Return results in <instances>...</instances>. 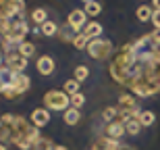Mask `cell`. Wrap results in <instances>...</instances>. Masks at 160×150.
I'll return each mask as SVG.
<instances>
[{"instance_id": "obj_1", "label": "cell", "mask_w": 160, "mask_h": 150, "mask_svg": "<svg viewBox=\"0 0 160 150\" xmlns=\"http://www.w3.org/2000/svg\"><path fill=\"white\" fill-rule=\"evenodd\" d=\"M108 73L135 98L160 94V48L152 34H143L125 44L117 56H112Z\"/></svg>"}, {"instance_id": "obj_2", "label": "cell", "mask_w": 160, "mask_h": 150, "mask_svg": "<svg viewBox=\"0 0 160 150\" xmlns=\"http://www.w3.org/2000/svg\"><path fill=\"white\" fill-rule=\"evenodd\" d=\"M40 138V129L23 115L4 113L0 117V144L11 142L19 150H33Z\"/></svg>"}, {"instance_id": "obj_3", "label": "cell", "mask_w": 160, "mask_h": 150, "mask_svg": "<svg viewBox=\"0 0 160 150\" xmlns=\"http://www.w3.org/2000/svg\"><path fill=\"white\" fill-rule=\"evenodd\" d=\"M31 88V79L25 75V73H17L8 69V67H2L0 69V96L6 98V100H17V98L25 96Z\"/></svg>"}, {"instance_id": "obj_4", "label": "cell", "mask_w": 160, "mask_h": 150, "mask_svg": "<svg viewBox=\"0 0 160 150\" xmlns=\"http://www.w3.org/2000/svg\"><path fill=\"white\" fill-rule=\"evenodd\" d=\"M42 104L48 111H62L65 113L67 108H71V96L65 90H48L42 98Z\"/></svg>"}, {"instance_id": "obj_5", "label": "cell", "mask_w": 160, "mask_h": 150, "mask_svg": "<svg viewBox=\"0 0 160 150\" xmlns=\"http://www.w3.org/2000/svg\"><path fill=\"white\" fill-rule=\"evenodd\" d=\"M112 42L110 40H104V38H96V40H89L88 44V54L94 60H104L108 56H112Z\"/></svg>"}, {"instance_id": "obj_6", "label": "cell", "mask_w": 160, "mask_h": 150, "mask_svg": "<svg viewBox=\"0 0 160 150\" xmlns=\"http://www.w3.org/2000/svg\"><path fill=\"white\" fill-rule=\"evenodd\" d=\"M0 13L11 23L25 19V0H0Z\"/></svg>"}, {"instance_id": "obj_7", "label": "cell", "mask_w": 160, "mask_h": 150, "mask_svg": "<svg viewBox=\"0 0 160 150\" xmlns=\"http://www.w3.org/2000/svg\"><path fill=\"white\" fill-rule=\"evenodd\" d=\"M67 25L71 27L75 34H81L85 29V25H88V15L83 8H73L69 15H67Z\"/></svg>"}, {"instance_id": "obj_8", "label": "cell", "mask_w": 160, "mask_h": 150, "mask_svg": "<svg viewBox=\"0 0 160 150\" xmlns=\"http://www.w3.org/2000/svg\"><path fill=\"white\" fill-rule=\"evenodd\" d=\"M4 60H6V67L12 69V71H17V73H23L27 69V65H29V60L25 59V56H21L19 50H8L4 54Z\"/></svg>"}, {"instance_id": "obj_9", "label": "cell", "mask_w": 160, "mask_h": 150, "mask_svg": "<svg viewBox=\"0 0 160 150\" xmlns=\"http://www.w3.org/2000/svg\"><path fill=\"white\" fill-rule=\"evenodd\" d=\"M36 69H38V73H40V75L48 77V75H52V73L56 71V63H54V59H52V56L44 54V56H38Z\"/></svg>"}, {"instance_id": "obj_10", "label": "cell", "mask_w": 160, "mask_h": 150, "mask_svg": "<svg viewBox=\"0 0 160 150\" xmlns=\"http://www.w3.org/2000/svg\"><path fill=\"white\" fill-rule=\"evenodd\" d=\"M29 121L38 129H42V127H46L48 123H50V111H48V108H36V111L31 113Z\"/></svg>"}, {"instance_id": "obj_11", "label": "cell", "mask_w": 160, "mask_h": 150, "mask_svg": "<svg viewBox=\"0 0 160 150\" xmlns=\"http://www.w3.org/2000/svg\"><path fill=\"white\" fill-rule=\"evenodd\" d=\"M123 133H127L125 129V123L123 121H112V123H106V138H112V140H121Z\"/></svg>"}, {"instance_id": "obj_12", "label": "cell", "mask_w": 160, "mask_h": 150, "mask_svg": "<svg viewBox=\"0 0 160 150\" xmlns=\"http://www.w3.org/2000/svg\"><path fill=\"white\" fill-rule=\"evenodd\" d=\"M119 148H121V142L112 138H100L92 146V150H119Z\"/></svg>"}, {"instance_id": "obj_13", "label": "cell", "mask_w": 160, "mask_h": 150, "mask_svg": "<svg viewBox=\"0 0 160 150\" xmlns=\"http://www.w3.org/2000/svg\"><path fill=\"white\" fill-rule=\"evenodd\" d=\"M102 31H104L102 23H98V21H89V23L85 25L83 34H85V36H88L89 40H96V38H102Z\"/></svg>"}, {"instance_id": "obj_14", "label": "cell", "mask_w": 160, "mask_h": 150, "mask_svg": "<svg viewBox=\"0 0 160 150\" xmlns=\"http://www.w3.org/2000/svg\"><path fill=\"white\" fill-rule=\"evenodd\" d=\"M58 25H56V21H50V19H48L46 23H42L40 25V34L44 38H54V36H58Z\"/></svg>"}, {"instance_id": "obj_15", "label": "cell", "mask_w": 160, "mask_h": 150, "mask_svg": "<svg viewBox=\"0 0 160 150\" xmlns=\"http://www.w3.org/2000/svg\"><path fill=\"white\" fill-rule=\"evenodd\" d=\"M62 119H65L67 125H77L79 121H81V111L79 108H67L65 113H62Z\"/></svg>"}, {"instance_id": "obj_16", "label": "cell", "mask_w": 160, "mask_h": 150, "mask_svg": "<svg viewBox=\"0 0 160 150\" xmlns=\"http://www.w3.org/2000/svg\"><path fill=\"white\" fill-rule=\"evenodd\" d=\"M152 13H154V8L148 4H139L135 11V17L139 19V23H148V21H152Z\"/></svg>"}, {"instance_id": "obj_17", "label": "cell", "mask_w": 160, "mask_h": 150, "mask_svg": "<svg viewBox=\"0 0 160 150\" xmlns=\"http://www.w3.org/2000/svg\"><path fill=\"white\" fill-rule=\"evenodd\" d=\"M83 11H85V15H89V17H98V15L102 13V4L98 2V0H85Z\"/></svg>"}, {"instance_id": "obj_18", "label": "cell", "mask_w": 160, "mask_h": 150, "mask_svg": "<svg viewBox=\"0 0 160 150\" xmlns=\"http://www.w3.org/2000/svg\"><path fill=\"white\" fill-rule=\"evenodd\" d=\"M119 104H121V108H137V98L133 94H121Z\"/></svg>"}, {"instance_id": "obj_19", "label": "cell", "mask_w": 160, "mask_h": 150, "mask_svg": "<svg viewBox=\"0 0 160 150\" xmlns=\"http://www.w3.org/2000/svg\"><path fill=\"white\" fill-rule=\"evenodd\" d=\"M62 90H65L69 96H75V94H79V90H81V84H79L77 79H67L65 85H62Z\"/></svg>"}, {"instance_id": "obj_20", "label": "cell", "mask_w": 160, "mask_h": 150, "mask_svg": "<svg viewBox=\"0 0 160 150\" xmlns=\"http://www.w3.org/2000/svg\"><path fill=\"white\" fill-rule=\"evenodd\" d=\"M31 21H33V23H38V27H40L42 23H46V21H48L46 8H40V6H38L36 11H31Z\"/></svg>"}, {"instance_id": "obj_21", "label": "cell", "mask_w": 160, "mask_h": 150, "mask_svg": "<svg viewBox=\"0 0 160 150\" xmlns=\"http://www.w3.org/2000/svg\"><path fill=\"white\" fill-rule=\"evenodd\" d=\"M17 50H19V54H21V56L29 59V56H33V54H36V44L23 42V44H19V46H17Z\"/></svg>"}, {"instance_id": "obj_22", "label": "cell", "mask_w": 160, "mask_h": 150, "mask_svg": "<svg viewBox=\"0 0 160 150\" xmlns=\"http://www.w3.org/2000/svg\"><path fill=\"white\" fill-rule=\"evenodd\" d=\"M117 117H119V106H106L104 111H102V119L106 121V123L117 121Z\"/></svg>"}, {"instance_id": "obj_23", "label": "cell", "mask_w": 160, "mask_h": 150, "mask_svg": "<svg viewBox=\"0 0 160 150\" xmlns=\"http://www.w3.org/2000/svg\"><path fill=\"white\" fill-rule=\"evenodd\" d=\"M142 123H139V119H131V121H127L125 123V129H127V133L129 136H137V133L142 132Z\"/></svg>"}, {"instance_id": "obj_24", "label": "cell", "mask_w": 160, "mask_h": 150, "mask_svg": "<svg viewBox=\"0 0 160 150\" xmlns=\"http://www.w3.org/2000/svg\"><path fill=\"white\" fill-rule=\"evenodd\" d=\"M139 123H142L143 127H150L156 123V115L152 113V111H142V115H139Z\"/></svg>"}, {"instance_id": "obj_25", "label": "cell", "mask_w": 160, "mask_h": 150, "mask_svg": "<svg viewBox=\"0 0 160 150\" xmlns=\"http://www.w3.org/2000/svg\"><path fill=\"white\" fill-rule=\"evenodd\" d=\"M88 44H89V38L85 36V34H77V36H75V40H73V46H75V48L77 50H88Z\"/></svg>"}, {"instance_id": "obj_26", "label": "cell", "mask_w": 160, "mask_h": 150, "mask_svg": "<svg viewBox=\"0 0 160 150\" xmlns=\"http://www.w3.org/2000/svg\"><path fill=\"white\" fill-rule=\"evenodd\" d=\"M75 36H77V34H75L69 25H65V27H60V29H58V38L62 40V42H73Z\"/></svg>"}, {"instance_id": "obj_27", "label": "cell", "mask_w": 160, "mask_h": 150, "mask_svg": "<svg viewBox=\"0 0 160 150\" xmlns=\"http://www.w3.org/2000/svg\"><path fill=\"white\" fill-rule=\"evenodd\" d=\"M88 75H89V69L85 65L75 67V71H73V79H77L79 84H81V81H85V79H88Z\"/></svg>"}, {"instance_id": "obj_28", "label": "cell", "mask_w": 160, "mask_h": 150, "mask_svg": "<svg viewBox=\"0 0 160 150\" xmlns=\"http://www.w3.org/2000/svg\"><path fill=\"white\" fill-rule=\"evenodd\" d=\"M33 150H56V144L50 138H40L38 144L33 146Z\"/></svg>"}, {"instance_id": "obj_29", "label": "cell", "mask_w": 160, "mask_h": 150, "mask_svg": "<svg viewBox=\"0 0 160 150\" xmlns=\"http://www.w3.org/2000/svg\"><path fill=\"white\" fill-rule=\"evenodd\" d=\"M83 104H85V96H83L81 92H79V94H75V96H71V106L73 108H81Z\"/></svg>"}, {"instance_id": "obj_30", "label": "cell", "mask_w": 160, "mask_h": 150, "mask_svg": "<svg viewBox=\"0 0 160 150\" xmlns=\"http://www.w3.org/2000/svg\"><path fill=\"white\" fill-rule=\"evenodd\" d=\"M8 29H11V21H8V19L0 13V36H4Z\"/></svg>"}, {"instance_id": "obj_31", "label": "cell", "mask_w": 160, "mask_h": 150, "mask_svg": "<svg viewBox=\"0 0 160 150\" xmlns=\"http://www.w3.org/2000/svg\"><path fill=\"white\" fill-rule=\"evenodd\" d=\"M152 23H154L156 29H160V11H154V13H152Z\"/></svg>"}, {"instance_id": "obj_32", "label": "cell", "mask_w": 160, "mask_h": 150, "mask_svg": "<svg viewBox=\"0 0 160 150\" xmlns=\"http://www.w3.org/2000/svg\"><path fill=\"white\" fill-rule=\"evenodd\" d=\"M152 38H154V42L160 46V29H154V31H152Z\"/></svg>"}, {"instance_id": "obj_33", "label": "cell", "mask_w": 160, "mask_h": 150, "mask_svg": "<svg viewBox=\"0 0 160 150\" xmlns=\"http://www.w3.org/2000/svg\"><path fill=\"white\" fill-rule=\"evenodd\" d=\"M152 8H154V11H160V0H152Z\"/></svg>"}, {"instance_id": "obj_34", "label": "cell", "mask_w": 160, "mask_h": 150, "mask_svg": "<svg viewBox=\"0 0 160 150\" xmlns=\"http://www.w3.org/2000/svg\"><path fill=\"white\" fill-rule=\"evenodd\" d=\"M119 150H135V148H133V146H129V144H121Z\"/></svg>"}, {"instance_id": "obj_35", "label": "cell", "mask_w": 160, "mask_h": 150, "mask_svg": "<svg viewBox=\"0 0 160 150\" xmlns=\"http://www.w3.org/2000/svg\"><path fill=\"white\" fill-rule=\"evenodd\" d=\"M2 59H4V56H2V46H0V69L4 67V65H2Z\"/></svg>"}, {"instance_id": "obj_36", "label": "cell", "mask_w": 160, "mask_h": 150, "mask_svg": "<svg viewBox=\"0 0 160 150\" xmlns=\"http://www.w3.org/2000/svg\"><path fill=\"white\" fill-rule=\"evenodd\" d=\"M56 150H69L67 146H56Z\"/></svg>"}, {"instance_id": "obj_37", "label": "cell", "mask_w": 160, "mask_h": 150, "mask_svg": "<svg viewBox=\"0 0 160 150\" xmlns=\"http://www.w3.org/2000/svg\"><path fill=\"white\" fill-rule=\"evenodd\" d=\"M0 150H6V144H0Z\"/></svg>"}]
</instances>
